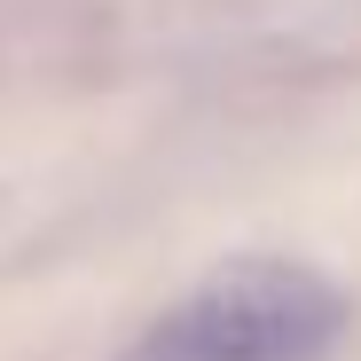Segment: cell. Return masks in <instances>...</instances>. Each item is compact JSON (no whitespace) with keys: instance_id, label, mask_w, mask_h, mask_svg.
Returning <instances> with one entry per match:
<instances>
[{"instance_id":"6da1fadb","label":"cell","mask_w":361,"mask_h":361,"mask_svg":"<svg viewBox=\"0 0 361 361\" xmlns=\"http://www.w3.org/2000/svg\"><path fill=\"white\" fill-rule=\"evenodd\" d=\"M338 338L345 290L322 267L244 252L212 267L180 307H165L126 345V361H322Z\"/></svg>"}]
</instances>
